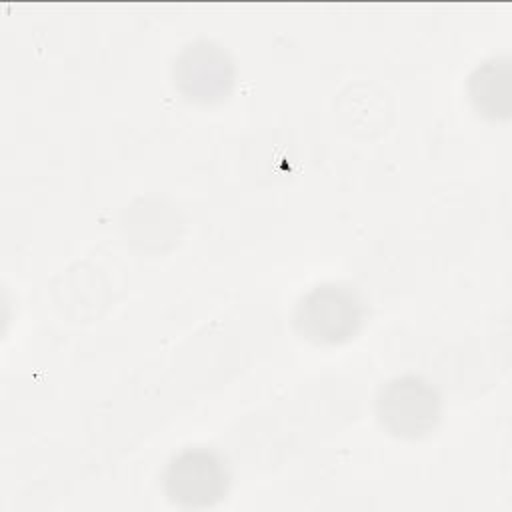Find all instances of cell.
<instances>
[{
	"label": "cell",
	"instance_id": "obj_3",
	"mask_svg": "<svg viewBox=\"0 0 512 512\" xmlns=\"http://www.w3.org/2000/svg\"><path fill=\"white\" fill-rule=\"evenodd\" d=\"M380 426L402 440H420L440 422L442 402L438 390L418 374L390 378L374 402Z\"/></svg>",
	"mask_w": 512,
	"mask_h": 512
},
{
	"label": "cell",
	"instance_id": "obj_2",
	"mask_svg": "<svg viewBox=\"0 0 512 512\" xmlns=\"http://www.w3.org/2000/svg\"><path fill=\"white\" fill-rule=\"evenodd\" d=\"M226 458L208 446H186L162 472L166 498L184 510H204L220 504L230 490Z\"/></svg>",
	"mask_w": 512,
	"mask_h": 512
},
{
	"label": "cell",
	"instance_id": "obj_5",
	"mask_svg": "<svg viewBox=\"0 0 512 512\" xmlns=\"http://www.w3.org/2000/svg\"><path fill=\"white\" fill-rule=\"evenodd\" d=\"M468 98L486 120H508L512 112V68L508 56H492L468 76Z\"/></svg>",
	"mask_w": 512,
	"mask_h": 512
},
{
	"label": "cell",
	"instance_id": "obj_4",
	"mask_svg": "<svg viewBox=\"0 0 512 512\" xmlns=\"http://www.w3.org/2000/svg\"><path fill=\"white\" fill-rule=\"evenodd\" d=\"M172 82L184 100L198 106H218L234 90L236 64L222 44L196 38L176 54Z\"/></svg>",
	"mask_w": 512,
	"mask_h": 512
},
{
	"label": "cell",
	"instance_id": "obj_1",
	"mask_svg": "<svg viewBox=\"0 0 512 512\" xmlns=\"http://www.w3.org/2000/svg\"><path fill=\"white\" fill-rule=\"evenodd\" d=\"M368 316L366 300L346 282H322L300 296L294 306V330L316 346L352 340Z\"/></svg>",
	"mask_w": 512,
	"mask_h": 512
}]
</instances>
